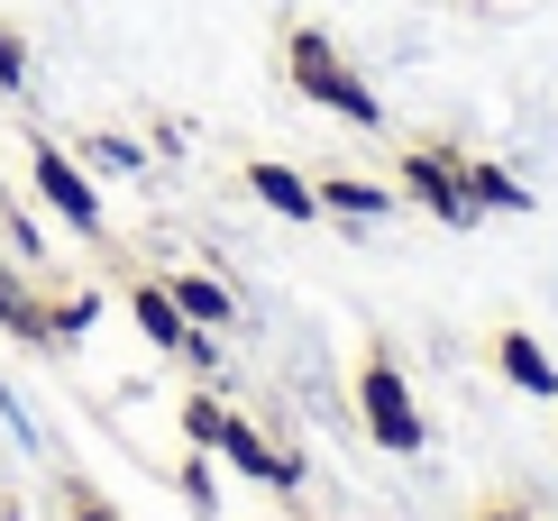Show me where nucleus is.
I'll use <instances>...</instances> for the list:
<instances>
[{
  "label": "nucleus",
  "mask_w": 558,
  "mask_h": 521,
  "mask_svg": "<svg viewBox=\"0 0 558 521\" xmlns=\"http://www.w3.org/2000/svg\"><path fill=\"white\" fill-rule=\"evenodd\" d=\"M284 83H293L312 110L348 120V129H385V101H376V83H366L357 64L339 56V37H330V28H312V19H293V28H284Z\"/></svg>",
  "instance_id": "1"
},
{
  "label": "nucleus",
  "mask_w": 558,
  "mask_h": 521,
  "mask_svg": "<svg viewBox=\"0 0 558 521\" xmlns=\"http://www.w3.org/2000/svg\"><path fill=\"white\" fill-rule=\"evenodd\" d=\"M357 421H366V439L385 448V458H422L430 448V421H422V402H412V375L385 358V348H366V366H357Z\"/></svg>",
  "instance_id": "2"
},
{
  "label": "nucleus",
  "mask_w": 558,
  "mask_h": 521,
  "mask_svg": "<svg viewBox=\"0 0 558 521\" xmlns=\"http://www.w3.org/2000/svg\"><path fill=\"white\" fill-rule=\"evenodd\" d=\"M28 183H37V202L56 210L74 239H101V183L83 174V156H74V147H56V137H28Z\"/></svg>",
  "instance_id": "3"
},
{
  "label": "nucleus",
  "mask_w": 558,
  "mask_h": 521,
  "mask_svg": "<svg viewBox=\"0 0 558 521\" xmlns=\"http://www.w3.org/2000/svg\"><path fill=\"white\" fill-rule=\"evenodd\" d=\"M393 193L422 202L430 220H449V229H476V220H485V210L468 202V183H458V147H403V165H393Z\"/></svg>",
  "instance_id": "4"
},
{
  "label": "nucleus",
  "mask_w": 558,
  "mask_h": 521,
  "mask_svg": "<svg viewBox=\"0 0 558 521\" xmlns=\"http://www.w3.org/2000/svg\"><path fill=\"white\" fill-rule=\"evenodd\" d=\"M211 458H220V467H239V476H247V485H266V494H293V485H302V458H293V448H275L257 421H239V412L220 421V448H211Z\"/></svg>",
  "instance_id": "5"
},
{
  "label": "nucleus",
  "mask_w": 558,
  "mask_h": 521,
  "mask_svg": "<svg viewBox=\"0 0 558 521\" xmlns=\"http://www.w3.org/2000/svg\"><path fill=\"white\" fill-rule=\"evenodd\" d=\"M129 320L147 329V348H166V358H193V339H202V329H193V320L174 312L166 275H137V283H129Z\"/></svg>",
  "instance_id": "6"
},
{
  "label": "nucleus",
  "mask_w": 558,
  "mask_h": 521,
  "mask_svg": "<svg viewBox=\"0 0 558 521\" xmlns=\"http://www.w3.org/2000/svg\"><path fill=\"white\" fill-rule=\"evenodd\" d=\"M239 183L257 193L275 220H320V193H312V174H293V165H275V156H247L239 165Z\"/></svg>",
  "instance_id": "7"
},
{
  "label": "nucleus",
  "mask_w": 558,
  "mask_h": 521,
  "mask_svg": "<svg viewBox=\"0 0 558 521\" xmlns=\"http://www.w3.org/2000/svg\"><path fill=\"white\" fill-rule=\"evenodd\" d=\"M495 375H504L513 393H531V402L558 393V366H549V348L531 339V329H495Z\"/></svg>",
  "instance_id": "8"
},
{
  "label": "nucleus",
  "mask_w": 558,
  "mask_h": 521,
  "mask_svg": "<svg viewBox=\"0 0 558 521\" xmlns=\"http://www.w3.org/2000/svg\"><path fill=\"white\" fill-rule=\"evenodd\" d=\"M0 329H10V339H28V348H56V339H46V293L28 283L19 256H0Z\"/></svg>",
  "instance_id": "9"
},
{
  "label": "nucleus",
  "mask_w": 558,
  "mask_h": 521,
  "mask_svg": "<svg viewBox=\"0 0 558 521\" xmlns=\"http://www.w3.org/2000/svg\"><path fill=\"white\" fill-rule=\"evenodd\" d=\"M312 193H320V210H339V220H393V202H403L393 183H366V174H320Z\"/></svg>",
  "instance_id": "10"
},
{
  "label": "nucleus",
  "mask_w": 558,
  "mask_h": 521,
  "mask_svg": "<svg viewBox=\"0 0 558 521\" xmlns=\"http://www.w3.org/2000/svg\"><path fill=\"white\" fill-rule=\"evenodd\" d=\"M166 293H174V312L193 329H229V320H239V293H229L220 275H166Z\"/></svg>",
  "instance_id": "11"
},
{
  "label": "nucleus",
  "mask_w": 558,
  "mask_h": 521,
  "mask_svg": "<svg viewBox=\"0 0 558 521\" xmlns=\"http://www.w3.org/2000/svg\"><path fill=\"white\" fill-rule=\"evenodd\" d=\"M458 183H468L476 210H531V183H513L504 165H485V156H458Z\"/></svg>",
  "instance_id": "12"
},
{
  "label": "nucleus",
  "mask_w": 558,
  "mask_h": 521,
  "mask_svg": "<svg viewBox=\"0 0 558 521\" xmlns=\"http://www.w3.org/2000/svg\"><path fill=\"white\" fill-rule=\"evenodd\" d=\"M83 174H147V147L137 137H120V129H101V137H83Z\"/></svg>",
  "instance_id": "13"
},
{
  "label": "nucleus",
  "mask_w": 558,
  "mask_h": 521,
  "mask_svg": "<svg viewBox=\"0 0 558 521\" xmlns=\"http://www.w3.org/2000/svg\"><path fill=\"white\" fill-rule=\"evenodd\" d=\"M92 320H101V293H64V302H46V339H56V348L83 339Z\"/></svg>",
  "instance_id": "14"
},
{
  "label": "nucleus",
  "mask_w": 558,
  "mask_h": 521,
  "mask_svg": "<svg viewBox=\"0 0 558 521\" xmlns=\"http://www.w3.org/2000/svg\"><path fill=\"white\" fill-rule=\"evenodd\" d=\"M220 421H229L220 393H183V439L193 448H220Z\"/></svg>",
  "instance_id": "15"
},
{
  "label": "nucleus",
  "mask_w": 558,
  "mask_h": 521,
  "mask_svg": "<svg viewBox=\"0 0 558 521\" xmlns=\"http://www.w3.org/2000/svg\"><path fill=\"white\" fill-rule=\"evenodd\" d=\"M183 504H193V512H220V476H211V448H193V458H183Z\"/></svg>",
  "instance_id": "16"
},
{
  "label": "nucleus",
  "mask_w": 558,
  "mask_h": 521,
  "mask_svg": "<svg viewBox=\"0 0 558 521\" xmlns=\"http://www.w3.org/2000/svg\"><path fill=\"white\" fill-rule=\"evenodd\" d=\"M0 92H28V37L0 19Z\"/></svg>",
  "instance_id": "17"
},
{
  "label": "nucleus",
  "mask_w": 558,
  "mask_h": 521,
  "mask_svg": "<svg viewBox=\"0 0 558 521\" xmlns=\"http://www.w3.org/2000/svg\"><path fill=\"white\" fill-rule=\"evenodd\" d=\"M64 521H120V512H110V494H92L83 476H64Z\"/></svg>",
  "instance_id": "18"
},
{
  "label": "nucleus",
  "mask_w": 558,
  "mask_h": 521,
  "mask_svg": "<svg viewBox=\"0 0 558 521\" xmlns=\"http://www.w3.org/2000/svg\"><path fill=\"white\" fill-rule=\"evenodd\" d=\"M476 521H531V504H476Z\"/></svg>",
  "instance_id": "19"
},
{
  "label": "nucleus",
  "mask_w": 558,
  "mask_h": 521,
  "mask_svg": "<svg viewBox=\"0 0 558 521\" xmlns=\"http://www.w3.org/2000/svg\"><path fill=\"white\" fill-rule=\"evenodd\" d=\"M0 521H28V512H0Z\"/></svg>",
  "instance_id": "20"
},
{
  "label": "nucleus",
  "mask_w": 558,
  "mask_h": 521,
  "mask_svg": "<svg viewBox=\"0 0 558 521\" xmlns=\"http://www.w3.org/2000/svg\"><path fill=\"white\" fill-rule=\"evenodd\" d=\"M0 202H10V183H0Z\"/></svg>",
  "instance_id": "21"
}]
</instances>
